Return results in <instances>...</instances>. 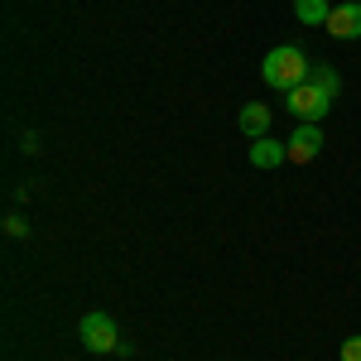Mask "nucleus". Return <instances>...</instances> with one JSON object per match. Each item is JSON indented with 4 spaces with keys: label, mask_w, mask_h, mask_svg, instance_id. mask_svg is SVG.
Returning a JSON list of instances; mask_svg holds the SVG:
<instances>
[{
    "label": "nucleus",
    "mask_w": 361,
    "mask_h": 361,
    "mask_svg": "<svg viewBox=\"0 0 361 361\" xmlns=\"http://www.w3.org/2000/svg\"><path fill=\"white\" fill-rule=\"evenodd\" d=\"M308 68H313V63L304 58V49L279 44V49H270V54H265V63H260V78L275 87V92H289V87L308 82Z\"/></svg>",
    "instance_id": "1"
},
{
    "label": "nucleus",
    "mask_w": 361,
    "mask_h": 361,
    "mask_svg": "<svg viewBox=\"0 0 361 361\" xmlns=\"http://www.w3.org/2000/svg\"><path fill=\"white\" fill-rule=\"evenodd\" d=\"M284 106H289V116H294V121H308V126H318V121L333 111L337 102H328V97H323V92H318L313 82H299V87H289V92H284Z\"/></svg>",
    "instance_id": "2"
},
{
    "label": "nucleus",
    "mask_w": 361,
    "mask_h": 361,
    "mask_svg": "<svg viewBox=\"0 0 361 361\" xmlns=\"http://www.w3.org/2000/svg\"><path fill=\"white\" fill-rule=\"evenodd\" d=\"M78 337H82L87 352H116V347H121V333H116V323L106 318V313H87Z\"/></svg>",
    "instance_id": "3"
},
{
    "label": "nucleus",
    "mask_w": 361,
    "mask_h": 361,
    "mask_svg": "<svg viewBox=\"0 0 361 361\" xmlns=\"http://www.w3.org/2000/svg\"><path fill=\"white\" fill-rule=\"evenodd\" d=\"M284 145H289V159H294V164H308V159H318V154H323V126L299 121V126H294V135L284 140Z\"/></svg>",
    "instance_id": "4"
},
{
    "label": "nucleus",
    "mask_w": 361,
    "mask_h": 361,
    "mask_svg": "<svg viewBox=\"0 0 361 361\" xmlns=\"http://www.w3.org/2000/svg\"><path fill=\"white\" fill-rule=\"evenodd\" d=\"M328 34H333V39H347V44H352V39H361V5L357 0H352V5H333V15H328Z\"/></svg>",
    "instance_id": "5"
},
{
    "label": "nucleus",
    "mask_w": 361,
    "mask_h": 361,
    "mask_svg": "<svg viewBox=\"0 0 361 361\" xmlns=\"http://www.w3.org/2000/svg\"><path fill=\"white\" fill-rule=\"evenodd\" d=\"M284 159H289V145H284V140L260 135L255 145H250V164H255V169H279Z\"/></svg>",
    "instance_id": "6"
},
{
    "label": "nucleus",
    "mask_w": 361,
    "mask_h": 361,
    "mask_svg": "<svg viewBox=\"0 0 361 361\" xmlns=\"http://www.w3.org/2000/svg\"><path fill=\"white\" fill-rule=\"evenodd\" d=\"M241 130H246L250 140L270 135V106H265V102H250V106H241Z\"/></svg>",
    "instance_id": "7"
},
{
    "label": "nucleus",
    "mask_w": 361,
    "mask_h": 361,
    "mask_svg": "<svg viewBox=\"0 0 361 361\" xmlns=\"http://www.w3.org/2000/svg\"><path fill=\"white\" fill-rule=\"evenodd\" d=\"M308 82L318 87V92H323L328 102H337V92H342V78H337L333 63H313V68H308Z\"/></svg>",
    "instance_id": "8"
},
{
    "label": "nucleus",
    "mask_w": 361,
    "mask_h": 361,
    "mask_svg": "<svg viewBox=\"0 0 361 361\" xmlns=\"http://www.w3.org/2000/svg\"><path fill=\"white\" fill-rule=\"evenodd\" d=\"M294 15H299V25L323 29V25H328V15H333V5H328V0H294Z\"/></svg>",
    "instance_id": "9"
},
{
    "label": "nucleus",
    "mask_w": 361,
    "mask_h": 361,
    "mask_svg": "<svg viewBox=\"0 0 361 361\" xmlns=\"http://www.w3.org/2000/svg\"><path fill=\"white\" fill-rule=\"evenodd\" d=\"M337 357H342V361H361V337H347V342H342V352H337Z\"/></svg>",
    "instance_id": "10"
},
{
    "label": "nucleus",
    "mask_w": 361,
    "mask_h": 361,
    "mask_svg": "<svg viewBox=\"0 0 361 361\" xmlns=\"http://www.w3.org/2000/svg\"><path fill=\"white\" fill-rule=\"evenodd\" d=\"M25 231H29V222H25V217H15V212L5 217V236H25Z\"/></svg>",
    "instance_id": "11"
}]
</instances>
